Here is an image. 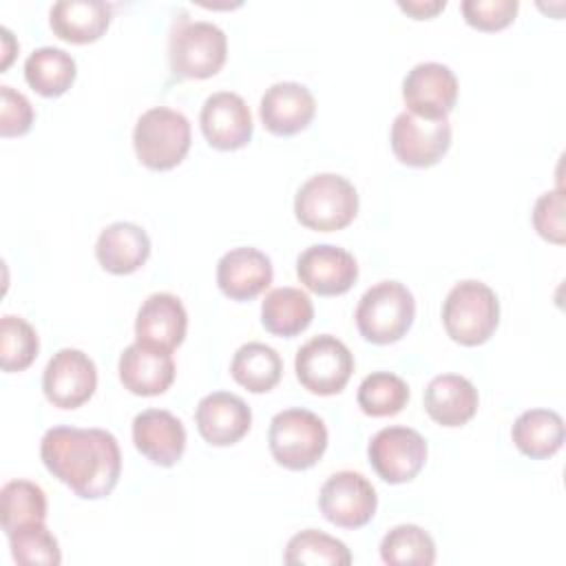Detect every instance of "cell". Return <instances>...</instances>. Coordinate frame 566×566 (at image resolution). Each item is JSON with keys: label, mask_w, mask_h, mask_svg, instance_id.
I'll return each instance as SVG.
<instances>
[{"label": "cell", "mask_w": 566, "mask_h": 566, "mask_svg": "<svg viewBox=\"0 0 566 566\" xmlns=\"http://www.w3.org/2000/svg\"><path fill=\"white\" fill-rule=\"evenodd\" d=\"M40 458L49 473L82 500L111 495L122 473L117 438L95 427H51L42 436Z\"/></svg>", "instance_id": "1"}, {"label": "cell", "mask_w": 566, "mask_h": 566, "mask_svg": "<svg viewBox=\"0 0 566 566\" xmlns=\"http://www.w3.org/2000/svg\"><path fill=\"white\" fill-rule=\"evenodd\" d=\"M358 212V192L354 184L336 172L310 177L294 197V214L301 226L316 232L347 228Z\"/></svg>", "instance_id": "2"}, {"label": "cell", "mask_w": 566, "mask_h": 566, "mask_svg": "<svg viewBox=\"0 0 566 566\" xmlns=\"http://www.w3.org/2000/svg\"><path fill=\"white\" fill-rule=\"evenodd\" d=\"M447 334L467 347L486 343L500 323V301L495 292L475 279L455 283L442 303Z\"/></svg>", "instance_id": "3"}, {"label": "cell", "mask_w": 566, "mask_h": 566, "mask_svg": "<svg viewBox=\"0 0 566 566\" xmlns=\"http://www.w3.org/2000/svg\"><path fill=\"white\" fill-rule=\"evenodd\" d=\"M228 55V38L221 27L206 20L175 22L168 38L170 71L188 80H206L221 71Z\"/></svg>", "instance_id": "4"}, {"label": "cell", "mask_w": 566, "mask_h": 566, "mask_svg": "<svg viewBox=\"0 0 566 566\" xmlns=\"http://www.w3.org/2000/svg\"><path fill=\"white\" fill-rule=\"evenodd\" d=\"M354 318L365 340L376 345L396 343L416 318L413 294L400 281H380L360 296Z\"/></svg>", "instance_id": "5"}, {"label": "cell", "mask_w": 566, "mask_h": 566, "mask_svg": "<svg viewBox=\"0 0 566 566\" xmlns=\"http://www.w3.org/2000/svg\"><path fill=\"white\" fill-rule=\"evenodd\" d=\"M133 146L146 168L170 170L190 150V122L181 111L153 106L135 122Z\"/></svg>", "instance_id": "6"}, {"label": "cell", "mask_w": 566, "mask_h": 566, "mask_svg": "<svg viewBox=\"0 0 566 566\" xmlns=\"http://www.w3.org/2000/svg\"><path fill=\"white\" fill-rule=\"evenodd\" d=\"M268 447L281 467L290 471H303L314 467L325 453L327 427L310 409H283L270 420Z\"/></svg>", "instance_id": "7"}, {"label": "cell", "mask_w": 566, "mask_h": 566, "mask_svg": "<svg viewBox=\"0 0 566 566\" xmlns=\"http://www.w3.org/2000/svg\"><path fill=\"white\" fill-rule=\"evenodd\" d=\"M298 382L318 396H334L345 389L354 371L349 347L332 334H318L301 345L294 358Z\"/></svg>", "instance_id": "8"}, {"label": "cell", "mask_w": 566, "mask_h": 566, "mask_svg": "<svg viewBox=\"0 0 566 566\" xmlns=\"http://www.w3.org/2000/svg\"><path fill=\"white\" fill-rule=\"evenodd\" d=\"M369 464L389 484L413 480L427 462V440L411 427H385L367 444Z\"/></svg>", "instance_id": "9"}, {"label": "cell", "mask_w": 566, "mask_h": 566, "mask_svg": "<svg viewBox=\"0 0 566 566\" xmlns=\"http://www.w3.org/2000/svg\"><path fill=\"white\" fill-rule=\"evenodd\" d=\"M318 506L327 522L340 528H360L374 517L378 495L363 473L336 471L323 482Z\"/></svg>", "instance_id": "10"}, {"label": "cell", "mask_w": 566, "mask_h": 566, "mask_svg": "<svg viewBox=\"0 0 566 566\" xmlns=\"http://www.w3.org/2000/svg\"><path fill=\"white\" fill-rule=\"evenodd\" d=\"M391 150L396 159L411 168L438 164L451 146L449 119H424L409 111L396 115L391 124Z\"/></svg>", "instance_id": "11"}, {"label": "cell", "mask_w": 566, "mask_h": 566, "mask_svg": "<svg viewBox=\"0 0 566 566\" xmlns=\"http://www.w3.org/2000/svg\"><path fill=\"white\" fill-rule=\"evenodd\" d=\"M97 387V367L82 349L64 347L55 352L42 374L46 400L60 409L82 407Z\"/></svg>", "instance_id": "12"}, {"label": "cell", "mask_w": 566, "mask_h": 566, "mask_svg": "<svg viewBox=\"0 0 566 566\" xmlns=\"http://www.w3.org/2000/svg\"><path fill=\"white\" fill-rule=\"evenodd\" d=\"M407 111L424 119H447L458 102V77L440 62H420L402 80Z\"/></svg>", "instance_id": "13"}, {"label": "cell", "mask_w": 566, "mask_h": 566, "mask_svg": "<svg viewBox=\"0 0 566 566\" xmlns=\"http://www.w3.org/2000/svg\"><path fill=\"white\" fill-rule=\"evenodd\" d=\"M298 281L318 296L345 294L358 279V263L352 252L332 245L316 243L305 248L296 259Z\"/></svg>", "instance_id": "14"}, {"label": "cell", "mask_w": 566, "mask_h": 566, "mask_svg": "<svg viewBox=\"0 0 566 566\" xmlns=\"http://www.w3.org/2000/svg\"><path fill=\"white\" fill-rule=\"evenodd\" d=\"M201 133L217 150H237L252 139V113L245 99L232 91L206 97L199 113Z\"/></svg>", "instance_id": "15"}, {"label": "cell", "mask_w": 566, "mask_h": 566, "mask_svg": "<svg viewBox=\"0 0 566 566\" xmlns=\"http://www.w3.org/2000/svg\"><path fill=\"white\" fill-rule=\"evenodd\" d=\"M195 422L199 436L212 447L237 444L252 427V411L243 398L230 391H212L197 402Z\"/></svg>", "instance_id": "16"}, {"label": "cell", "mask_w": 566, "mask_h": 566, "mask_svg": "<svg viewBox=\"0 0 566 566\" xmlns=\"http://www.w3.org/2000/svg\"><path fill=\"white\" fill-rule=\"evenodd\" d=\"M188 329V314L184 303L170 292H155L150 294L135 318V336L137 343L172 352L184 343Z\"/></svg>", "instance_id": "17"}, {"label": "cell", "mask_w": 566, "mask_h": 566, "mask_svg": "<svg viewBox=\"0 0 566 566\" xmlns=\"http://www.w3.org/2000/svg\"><path fill=\"white\" fill-rule=\"evenodd\" d=\"M316 113L314 95L298 82H276L265 88L259 115L263 126L279 137H290L305 130Z\"/></svg>", "instance_id": "18"}, {"label": "cell", "mask_w": 566, "mask_h": 566, "mask_svg": "<svg viewBox=\"0 0 566 566\" xmlns=\"http://www.w3.org/2000/svg\"><path fill=\"white\" fill-rule=\"evenodd\" d=\"M272 261L256 248L228 250L217 263V285L232 301H250L272 283Z\"/></svg>", "instance_id": "19"}, {"label": "cell", "mask_w": 566, "mask_h": 566, "mask_svg": "<svg viewBox=\"0 0 566 566\" xmlns=\"http://www.w3.org/2000/svg\"><path fill=\"white\" fill-rule=\"evenodd\" d=\"M135 449L157 467H172L186 449L181 420L166 409H146L133 420Z\"/></svg>", "instance_id": "20"}, {"label": "cell", "mask_w": 566, "mask_h": 566, "mask_svg": "<svg viewBox=\"0 0 566 566\" xmlns=\"http://www.w3.org/2000/svg\"><path fill=\"white\" fill-rule=\"evenodd\" d=\"M117 369L122 385L135 396H159L175 380V360L170 352L153 349L137 340L119 354Z\"/></svg>", "instance_id": "21"}, {"label": "cell", "mask_w": 566, "mask_h": 566, "mask_svg": "<svg viewBox=\"0 0 566 566\" xmlns=\"http://www.w3.org/2000/svg\"><path fill=\"white\" fill-rule=\"evenodd\" d=\"M424 411L442 427H462L478 411L475 385L458 374H440L429 380L424 396Z\"/></svg>", "instance_id": "22"}, {"label": "cell", "mask_w": 566, "mask_h": 566, "mask_svg": "<svg viewBox=\"0 0 566 566\" xmlns=\"http://www.w3.org/2000/svg\"><path fill=\"white\" fill-rule=\"evenodd\" d=\"M97 263L111 274H130L150 256V239L146 230L128 221L106 226L95 243Z\"/></svg>", "instance_id": "23"}, {"label": "cell", "mask_w": 566, "mask_h": 566, "mask_svg": "<svg viewBox=\"0 0 566 566\" xmlns=\"http://www.w3.org/2000/svg\"><path fill=\"white\" fill-rule=\"evenodd\" d=\"M49 24L60 40L88 44L108 29L111 4L102 0H60L49 11Z\"/></svg>", "instance_id": "24"}, {"label": "cell", "mask_w": 566, "mask_h": 566, "mask_svg": "<svg viewBox=\"0 0 566 566\" xmlns=\"http://www.w3.org/2000/svg\"><path fill=\"white\" fill-rule=\"evenodd\" d=\"M511 438L520 453L533 460H544L562 449L564 420L553 409H528L515 418Z\"/></svg>", "instance_id": "25"}, {"label": "cell", "mask_w": 566, "mask_h": 566, "mask_svg": "<svg viewBox=\"0 0 566 566\" xmlns=\"http://www.w3.org/2000/svg\"><path fill=\"white\" fill-rule=\"evenodd\" d=\"M314 318L312 298L298 287H276L261 303V323L274 336H296Z\"/></svg>", "instance_id": "26"}, {"label": "cell", "mask_w": 566, "mask_h": 566, "mask_svg": "<svg viewBox=\"0 0 566 566\" xmlns=\"http://www.w3.org/2000/svg\"><path fill=\"white\" fill-rule=\"evenodd\" d=\"M77 64L71 53L57 46H40L24 60V80L27 84L44 95L60 97L75 82Z\"/></svg>", "instance_id": "27"}, {"label": "cell", "mask_w": 566, "mask_h": 566, "mask_svg": "<svg viewBox=\"0 0 566 566\" xmlns=\"http://www.w3.org/2000/svg\"><path fill=\"white\" fill-rule=\"evenodd\" d=\"M230 374L248 391L265 394L279 385L283 376V360L274 347L254 340L234 352Z\"/></svg>", "instance_id": "28"}, {"label": "cell", "mask_w": 566, "mask_h": 566, "mask_svg": "<svg viewBox=\"0 0 566 566\" xmlns=\"http://www.w3.org/2000/svg\"><path fill=\"white\" fill-rule=\"evenodd\" d=\"M46 520V495L31 480H9L0 489V522L7 535L15 528Z\"/></svg>", "instance_id": "29"}, {"label": "cell", "mask_w": 566, "mask_h": 566, "mask_svg": "<svg viewBox=\"0 0 566 566\" xmlns=\"http://www.w3.org/2000/svg\"><path fill=\"white\" fill-rule=\"evenodd\" d=\"M380 559L389 566H431L436 542L418 524H398L382 537Z\"/></svg>", "instance_id": "30"}, {"label": "cell", "mask_w": 566, "mask_h": 566, "mask_svg": "<svg viewBox=\"0 0 566 566\" xmlns=\"http://www.w3.org/2000/svg\"><path fill=\"white\" fill-rule=\"evenodd\" d=\"M283 559L290 566H298V564L347 566L352 564V553L340 539L316 528H305L290 537Z\"/></svg>", "instance_id": "31"}, {"label": "cell", "mask_w": 566, "mask_h": 566, "mask_svg": "<svg viewBox=\"0 0 566 566\" xmlns=\"http://www.w3.org/2000/svg\"><path fill=\"white\" fill-rule=\"evenodd\" d=\"M356 400L363 413L371 418L396 416L409 402V387L391 371H374L363 378Z\"/></svg>", "instance_id": "32"}, {"label": "cell", "mask_w": 566, "mask_h": 566, "mask_svg": "<svg viewBox=\"0 0 566 566\" xmlns=\"http://www.w3.org/2000/svg\"><path fill=\"white\" fill-rule=\"evenodd\" d=\"M40 352V340L31 323L22 316L4 314L0 318V367L2 371L27 369Z\"/></svg>", "instance_id": "33"}, {"label": "cell", "mask_w": 566, "mask_h": 566, "mask_svg": "<svg viewBox=\"0 0 566 566\" xmlns=\"http://www.w3.org/2000/svg\"><path fill=\"white\" fill-rule=\"evenodd\" d=\"M9 537L11 557L22 566H57L62 562V553L57 539L46 528L44 522H33L15 528Z\"/></svg>", "instance_id": "34"}, {"label": "cell", "mask_w": 566, "mask_h": 566, "mask_svg": "<svg viewBox=\"0 0 566 566\" xmlns=\"http://www.w3.org/2000/svg\"><path fill=\"white\" fill-rule=\"evenodd\" d=\"M520 9L517 0H464L460 11L473 29L480 31H500L515 20Z\"/></svg>", "instance_id": "35"}, {"label": "cell", "mask_w": 566, "mask_h": 566, "mask_svg": "<svg viewBox=\"0 0 566 566\" xmlns=\"http://www.w3.org/2000/svg\"><path fill=\"white\" fill-rule=\"evenodd\" d=\"M33 106L20 91L2 84L0 86V135L20 137L29 133L33 124Z\"/></svg>", "instance_id": "36"}, {"label": "cell", "mask_w": 566, "mask_h": 566, "mask_svg": "<svg viewBox=\"0 0 566 566\" xmlns=\"http://www.w3.org/2000/svg\"><path fill=\"white\" fill-rule=\"evenodd\" d=\"M533 226L551 243H564V195L562 188L548 190L537 197L533 206Z\"/></svg>", "instance_id": "37"}, {"label": "cell", "mask_w": 566, "mask_h": 566, "mask_svg": "<svg viewBox=\"0 0 566 566\" xmlns=\"http://www.w3.org/2000/svg\"><path fill=\"white\" fill-rule=\"evenodd\" d=\"M398 7H400L405 13L413 15L416 20H427V18H433L438 11H442V9L447 7V2H444V0H424V2H422V0H411V2L400 0Z\"/></svg>", "instance_id": "38"}, {"label": "cell", "mask_w": 566, "mask_h": 566, "mask_svg": "<svg viewBox=\"0 0 566 566\" xmlns=\"http://www.w3.org/2000/svg\"><path fill=\"white\" fill-rule=\"evenodd\" d=\"M0 33H2V55H4V60H2V69H7V66H9V62H11V57H13V53L18 51V44L13 42V35H11V31H9L7 27H2V29H0Z\"/></svg>", "instance_id": "39"}]
</instances>
